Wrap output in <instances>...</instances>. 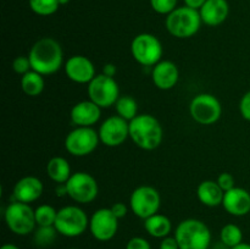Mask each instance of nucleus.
<instances>
[{"mask_svg": "<svg viewBox=\"0 0 250 249\" xmlns=\"http://www.w3.org/2000/svg\"><path fill=\"white\" fill-rule=\"evenodd\" d=\"M28 58L32 70L43 76H50L58 72L62 66V48L54 38L44 37L32 45Z\"/></svg>", "mask_w": 250, "mask_h": 249, "instance_id": "obj_1", "label": "nucleus"}, {"mask_svg": "<svg viewBox=\"0 0 250 249\" xmlns=\"http://www.w3.org/2000/svg\"><path fill=\"white\" fill-rule=\"evenodd\" d=\"M163 127L153 115H137L129 121V138L143 150H154L163 142Z\"/></svg>", "mask_w": 250, "mask_h": 249, "instance_id": "obj_2", "label": "nucleus"}, {"mask_svg": "<svg viewBox=\"0 0 250 249\" xmlns=\"http://www.w3.org/2000/svg\"><path fill=\"white\" fill-rule=\"evenodd\" d=\"M175 238L180 249H209L211 232L200 220L187 219L176 227Z\"/></svg>", "mask_w": 250, "mask_h": 249, "instance_id": "obj_3", "label": "nucleus"}, {"mask_svg": "<svg viewBox=\"0 0 250 249\" xmlns=\"http://www.w3.org/2000/svg\"><path fill=\"white\" fill-rule=\"evenodd\" d=\"M202 23L203 21L199 10L182 6L176 7L171 14L167 15L165 26L171 36L180 39H186L197 34Z\"/></svg>", "mask_w": 250, "mask_h": 249, "instance_id": "obj_4", "label": "nucleus"}, {"mask_svg": "<svg viewBox=\"0 0 250 249\" xmlns=\"http://www.w3.org/2000/svg\"><path fill=\"white\" fill-rule=\"evenodd\" d=\"M54 227L59 234L65 237H78L89 227V219L84 210L77 205H67L58 210Z\"/></svg>", "mask_w": 250, "mask_h": 249, "instance_id": "obj_5", "label": "nucleus"}, {"mask_svg": "<svg viewBox=\"0 0 250 249\" xmlns=\"http://www.w3.org/2000/svg\"><path fill=\"white\" fill-rule=\"evenodd\" d=\"M4 219L10 231L19 236H27L37 226L34 210L26 203H11L5 210Z\"/></svg>", "mask_w": 250, "mask_h": 249, "instance_id": "obj_6", "label": "nucleus"}, {"mask_svg": "<svg viewBox=\"0 0 250 249\" xmlns=\"http://www.w3.org/2000/svg\"><path fill=\"white\" fill-rule=\"evenodd\" d=\"M131 53L134 60L143 66H155L163 58V44L154 34L141 33L131 43Z\"/></svg>", "mask_w": 250, "mask_h": 249, "instance_id": "obj_7", "label": "nucleus"}, {"mask_svg": "<svg viewBox=\"0 0 250 249\" xmlns=\"http://www.w3.org/2000/svg\"><path fill=\"white\" fill-rule=\"evenodd\" d=\"M88 95L89 100L102 109L110 107L116 104L120 98L119 84L114 77L100 73L88 83Z\"/></svg>", "mask_w": 250, "mask_h": 249, "instance_id": "obj_8", "label": "nucleus"}, {"mask_svg": "<svg viewBox=\"0 0 250 249\" xmlns=\"http://www.w3.org/2000/svg\"><path fill=\"white\" fill-rule=\"evenodd\" d=\"M160 205V194L151 186H139L132 192L129 198V207L132 212L143 220L158 214Z\"/></svg>", "mask_w": 250, "mask_h": 249, "instance_id": "obj_9", "label": "nucleus"}, {"mask_svg": "<svg viewBox=\"0 0 250 249\" xmlns=\"http://www.w3.org/2000/svg\"><path fill=\"white\" fill-rule=\"evenodd\" d=\"M65 185L68 197L81 204L92 203L99 193L97 180L90 173L83 171L72 173Z\"/></svg>", "mask_w": 250, "mask_h": 249, "instance_id": "obj_10", "label": "nucleus"}, {"mask_svg": "<svg viewBox=\"0 0 250 249\" xmlns=\"http://www.w3.org/2000/svg\"><path fill=\"white\" fill-rule=\"evenodd\" d=\"M192 119L200 124H212L221 117L222 106L215 95L200 93L195 95L189 105Z\"/></svg>", "mask_w": 250, "mask_h": 249, "instance_id": "obj_11", "label": "nucleus"}, {"mask_svg": "<svg viewBox=\"0 0 250 249\" xmlns=\"http://www.w3.org/2000/svg\"><path fill=\"white\" fill-rule=\"evenodd\" d=\"M100 143L99 133L93 127H77L66 136L65 148L73 156H87Z\"/></svg>", "mask_w": 250, "mask_h": 249, "instance_id": "obj_12", "label": "nucleus"}, {"mask_svg": "<svg viewBox=\"0 0 250 249\" xmlns=\"http://www.w3.org/2000/svg\"><path fill=\"white\" fill-rule=\"evenodd\" d=\"M119 229V219L111 209L102 208L93 212L89 219V231L97 241L107 242L115 237Z\"/></svg>", "mask_w": 250, "mask_h": 249, "instance_id": "obj_13", "label": "nucleus"}, {"mask_svg": "<svg viewBox=\"0 0 250 249\" xmlns=\"http://www.w3.org/2000/svg\"><path fill=\"white\" fill-rule=\"evenodd\" d=\"M100 143L106 146H119L129 137V122L119 115L110 116L99 127Z\"/></svg>", "mask_w": 250, "mask_h": 249, "instance_id": "obj_14", "label": "nucleus"}, {"mask_svg": "<svg viewBox=\"0 0 250 249\" xmlns=\"http://www.w3.org/2000/svg\"><path fill=\"white\" fill-rule=\"evenodd\" d=\"M65 73L72 82L88 84L95 77L92 61L83 55H73L65 62Z\"/></svg>", "mask_w": 250, "mask_h": 249, "instance_id": "obj_15", "label": "nucleus"}, {"mask_svg": "<svg viewBox=\"0 0 250 249\" xmlns=\"http://www.w3.org/2000/svg\"><path fill=\"white\" fill-rule=\"evenodd\" d=\"M222 207L233 216H244L250 212V193L241 187H234L225 192Z\"/></svg>", "mask_w": 250, "mask_h": 249, "instance_id": "obj_16", "label": "nucleus"}, {"mask_svg": "<svg viewBox=\"0 0 250 249\" xmlns=\"http://www.w3.org/2000/svg\"><path fill=\"white\" fill-rule=\"evenodd\" d=\"M180 71L176 63L172 61L164 60L153 66L151 70V80L156 88L161 90L172 89L178 82Z\"/></svg>", "mask_w": 250, "mask_h": 249, "instance_id": "obj_17", "label": "nucleus"}, {"mask_svg": "<svg viewBox=\"0 0 250 249\" xmlns=\"http://www.w3.org/2000/svg\"><path fill=\"white\" fill-rule=\"evenodd\" d=\"M71 121L77 127H92L102 116V107L92 100H83L73 105L71 109Z\"/></svg>", "mask_w": 250, "mask_h": 249, "instance_id": "obj_18", "label": "nucleus"}, {"mask_svg": "<svg viewBox=\"0 0 250 249\" xmlns=\"http://www.w3.org/2000/svg\"><path fill=\"white\" fill-rule=\"evenodd\" d=\"M43 183L36 176H26L22 177L16 182L14 187V198L15 202H21L29 204L39 198L43 194Z\"/></svg>", "mask_w": 250, "mask_h": 249, "instance_id": "obj_19", "label": "nucleus"}, {"mask_svg": "<svg viewBox=\"0 0 250 249\" xmlns=\"http://www.w3.org/2000/svg\"><path fill=\"white\" fill-rule=\"evenodd\" d=\"M203 23L216 27L226 21L229 14L227 0H207L199 10Z\"/></svg>", "mask_w": 250, "mask_h": 249, "instance_id": "obj_20", "label": "nucleus"}, {"mask_svg": "<svg viewBox=\"0 0 250 249\" xmlns=\"http://www.w3.org/2000/svg\"><path fill=\"white\" fill-rule=\"evenodd\" d=\"M225 192L219 186L217 181L207 180L199 183L197 188V197L205 207H219L222 205Z\"/></svg>", "mask_w": 250, "mask_h": 249, "instance_id": "obj_21", "label": "nucleus"}, {"mask_svg": "<svg viewBox=\"0 0 250 249\" xmlns=\"http://www.w3.org/2000/svg\"><path fill=\"white\" fill-rule=\"evenodd\" d=\"M46 173L55 183H66L71 177V166L62 156H54L46 164Z\"/></svg>", "mask_w": 250, "mask_h": 249, "instance_id": "obj_22", "label": "nucleus"}, {"mask_svg": "<svg viewBox=\"0 0 250 249\" xmlns=\"http://www.w3.org/2000/svg\"><path fill=\"white\" fill-rule=\"evenodd\" d=\"M144 228L151 237L163 239L170 234L171 229H172V224L166 215L158 212V214L144 220Z\"/></svg>", "mask_w": 250, "mask_h": 249, "instance_id": "obj_23", "label": "nucleus"}, {"mask_svg": "<svg viewBox=\"0 0 250 249\" xmlns=\"http://www.w3.org/2000/svg\"><path fill=\"white\" fill-rule=\"evenodd\" d=\"M44 78L43 75L31 70L21 78V88L24 94L29 97H38L44 90Z\"/></svg>", "mask_w": 250, "mask_h": 249, "instance_id": "obj_24", "label": "nucleus"}, {"mask_svg": "<svg viewBox=\"0 0 250 249\" xmlns=\"http://www.w3.org/2000/svg\"><path fill=\"white\" fill-rule=\"evenodd\" d=\"M115 109H116L119 116L127 120L128 122L132 121L138 115V104H137L136 99L129 97V95L120 97L115 104Z\"/></svg>", "mask_w": 250, "mask_h": 249, "instance_id": "obj_25", "label": "nucleus"}, {"mask_svg": "<svg viewBox=\"0 0 250 249\" xmlns=\"http://www.w3.org/2000/svg\"><path fill=\"white\" fill-rule=\"evenodd\" d=\"M220 241L227 248H233L243 242V232L237 225L227 224L220 231Z\"/></svg>", "mask_w": 250, "mask_h": 249, "instance_id": "obj_26", "label": "nucleus"}, {"mask_svg": "<svg viewBox=\"0 0 250 249\" xmlns=\"http://www.w3.org/2000/svg\"><path fill=\"white\" fill-rule=\"evenodd\" d=\"M37 226H54L58 216V210L48 204L39 205L34 209Z\"/></svg>", "mask_w": 250, "mask_h": 249, "instance_id": "obj_27", "label": "nucleus"}, {"mask_svg": "<svg viewBox=\"0 0 250 249\" xmlns=\"http://www.w3.org/2000/svg\"><path fill=\"white\" fill-rule=\"evenodd\" d=\"M28 2L32 11L39 16H50L55 14L60 6L58 0H29Z\"/></svg>", "mask_w": 250, "mask_h": 249, "instance_id": "obj_28", "label": "nucleus"}, {"mask_svg": "<svg viewBox=\"0 0 250 249\" xmlns=\"http://www.w3.org/2000/svg\"><path fill=\"white\" fill-rule=\"evenodd\" d=\"M59 232L54 226H38L34 232V243L38 247H49L54 243Z\"/></svg>", "mask_w": 250, "mask_h": 249, "instance_id": "obj_29", "label": "nucleus"}, {"mask_svg": "<svg viewBox=\"0 0 250 249\" xmlns=\"http://www.w3.org/2000/svg\"><path fill=\"white\" fill-rule=\"evenodd\" d=\"M178 0H150L151 9L160 15H168L177 7Z\"/></svg>", "mask_w": 250, "mask_h": 249, "instance_id": "obj_30", "label": "nucleus"}, {"mask_svg": "<svg viewBox=\"0 0 250 249\" xmlns=\"http://www.w3.org/2000/svg\"><path fill=\"white\" fill-rule=\"evenodd\" d=\"M12 68H14L15 72L19 73V75L21 76L29 72V71L32 70V66L28 56H17L14 60V62H12Z\"/></svg>", "mask_w": 250, "mask_h": 249, "instance_id": "obj_31", "label": "nucleus"}, {"mask_svg": "<svg viewBox=\"0 0 250 249\" xmlns=\"http://www.w3.org/2000/svg\"><path fill=\"white\" fill-rule=\"evenodd\" d=\"M217 183H219L220 187L224 189V192L232 189V188L236 187V181L234 177L229 172H224L217 177Z\"/></svg>", "mask_w": 250, "mask_h": 249, "instance_id": "obj_32", "label": "nucleus"}, {"mask_svg": "<svg viewBox=\"0 0 250 249\" xmlns=\"http://www.w3.org/2000/svg\"><path fill=\"white\" fill-rule=\"evenodd\" d=\"M126 249H151L150 243L143 237H133L126 244Z\"/></svg>", "mask_w": 250, "mask_h": 249, "instance_id": "obj_33", "label": "nucleus"}, {"mask_svg": "<svg viewBox=\"0 0 250 249\" xmlns=\"http://www.w3.org/2000/svg\"><path fill=\"white\" fill-rule=\"evenodd\" d=\"M239 111H241L242 117L250 122V90L242 97L241 103H239Z\"/></svg>", "mask_w": 250, "mask_h": 249, "instance_id": "obj_34", "label": "nucleus"}, {"mask_svg": "<svg viewBox=\"0 0 250 249\" xmlns=\"http://www.w3.org/2000/svg\"><path fill=\"white\" fill-rule=\"evenodd\" d=\"M110 209H111L112 214H114L117 219H122V217H125L127 215V210H128V208H127V205L125 204V203L119 202V203H115Z\"/></svg>", "mask_w": 250, "mask_h": 249, "instance_id": "obj_35", "label": "nucleus"}, {"mask_svg": "<svg viewBox=\"0 0 250 249\" xmlns=\"http://www.w3.org/2000/svg\"><path fill=\"white\" fill-rule=\"evenodd\" d=\"M160 249H180L178 247L177 241H176L175 236L173 237H165V238L161 239V243H160Z\"/></svg>", "mask_w": 250, "mask_h": 249, "instance_id": "obj_36", "label": "nucleus"}, {"mask_svg": "<svg viewBox=\"0 0 250 249\" xmlns=\"http://www.w3.org/2000/svg\"><path fill=\"white\" fill-rule=\"evenodd\" d=\"M103 73H104L105 76L115 78V75L117 73L116 66H115L114 63H106V65H104V67H103Z\"/></svg>", "mask_w": 250, "mask_h": 249, "instance_id": "obj_37", "label": "nucleus"}, {"mask_svg": "<svg viewBox=\"0 0 250 249\" xmlns=\"http://www.w3.org/2000/svg\"><path fill=\"white\" fill-rule=\"evenodd\" d=\"M207 0H185L186 6L192 7L194 10H200V7L205 4Z\"/></svg>", "mask_w": 250, "mask_h": 249, "instance_id": "obj_38", "label": "nucleus"}, {"mask_svg": "<svg viewBox=\"0 0 250 249\" xmlns=\"http://www.w3.org/2000/svg\"><path fill=\"white\" fill-rule=\"evenodd\" d=\"M229 249H250V244L242 242L241 244H238V246L233 247V248H229Z\"/></svg>", "mask_w": 250, "mask_h": 249, "instance_id": "obj_39", "label": "nucleus"}, {"mask_svg": "<svg viewBox=\"0 0 250 249\" xmlns=\"http://www.w3.org/2000/svg\"><path fill=\"white\" fill-rule=\"evenodd\" d=\"M0 249H20V248L12 243H6V244H4V246H2Z\"/></svg>", "mask_w": 250, "mask_h": 249, "instance_id": "obj_40", "label": "nucleus"}, {"mask_svg": "<svg viewBox=\"0 0 250 249\" xmlns=\"http://www.w3.org/2000/svg\"><path fill=\"white\" fill-rule=\"evenodd\" d=\"M59 1V4L60 5H66V4H68V2H70V0H58Z\"/></svg>", "mask_w": 250, "mask_h": 249, "instance_id": "obj_41", "label": "nucleus"}, {"mask_svg": "<svg viewBox=\"0 0 250 249\" xmlns=\"http://www.w3.org/2000/svg\"><path fill=\"white\" fill-rule=\"evenodd\" d=\"M70 249H76V248H70Z\"/></svg>", "mask_w": 250, "mask_h": 249, "instance_id": "obj_42", "label": "nucleus"}]
</instances>
